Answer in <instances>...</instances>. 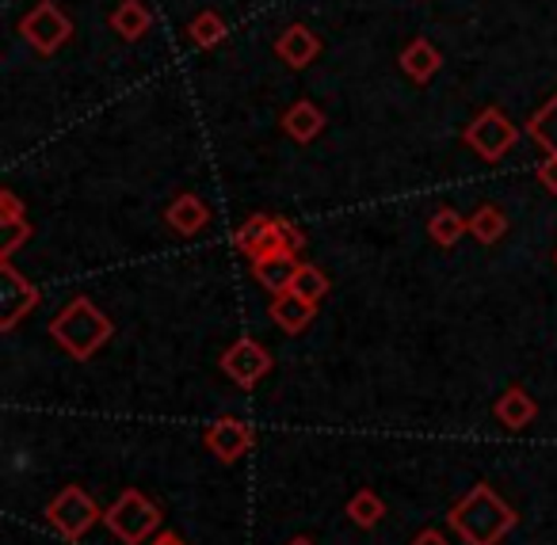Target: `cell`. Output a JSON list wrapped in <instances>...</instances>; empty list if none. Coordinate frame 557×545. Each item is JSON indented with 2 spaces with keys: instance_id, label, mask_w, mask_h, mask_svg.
<instances>
[{
  "instance_id": "obj_24",
  "label": "cell",
  "mask_w": 557,
  "mask_h": 545,
  "mask_svg": "<svg viewBox=\"0 0 557 545\" xmlns=\"http://www.w3.org/2000/svg\"><path fill=\"white\" fill-rule=\"evenodd\" d=\"M187 35H191V42L195 47H202V50H210V47H218V42L225 39V20L218 16V12H199V16L187 24Z\"/></svg>"
},
{
  "instance_id": "obj_7",
  "label": "cell",
  "mask_w": 557,
  "mask_h": 545,
  "mask_svg": "<svg viewBox=\"0 0 557 545\" xmlns=\"http://www.w3.org/2000/svg\"><path fill=\"white\" fill-rule=\"evenodd\" d=\"M222 370H225V377H230L233 385H240V389H252V385H260L263 377H268L271 355H268V347H263L260 339H252V336L233 339V344L222 351Z\"/></svg>"
},
{
  "instance_id": "obj_29",
  "label": "cell",
  "mask_w": 557,
  "mask_h": 545,
  "mask_svg": "<svg viewBox=\"0 0 557 545\" xmlns=\"http://www.w3.org/2000/svg\"><path fill=\"white\" fill-rule=\"evenodd\" d=\"M153 545H184V537H176V534H161Z\"/></svg>"
},
{
  "instance_id": "obj_9",
  "label": "cell",
  "mask_w": 557,
  "mask_h": 545,
  "mask_svg": "<svg viewBox=\"0 0 557 545\" xmlns=\"http://www.w3.org/2000/svg\"><path fill=\"white\" fill-rule=\"evenodd\" d=\"M252 443H256L252 428H248L245 420H237V416H222V420H214L202 431V446H207L218 461H225V466L245 458V454L252 450Z\"/></svg>"
},
{
  "instance_id": "obj_23",
  "label": "cell",
  "mask_w": 557,
  "mask_h": 545,
  "mask_svg": "<svg viewBox=\"0 0 557 545\" xmlns=\"http://www.w3.org/2000/svg\"><path fill=\"white\" fill-rule=\"evenodd\" d=\"M470 233L481 245H496L508 233V218H504L500 207H481L478 214H470Z\"/></svg>"
},
{
  "instance_id": "obj_26",
  "label": "cell",
  "mask_w": 557,
  "mask_h": 545,
  "mask_svg": "<svg viewBox=\"0 0 557 545\" xmlns=\"http://www.w3.org/2000/svg\"><path fill=\"white\" fill-rule=\"evenodd\" d=\"M539 184L546 187L549 195H557V157L554 153H549L546 161L539 164Z\"/></svg>"
},
{
  "instance_id": "obj_27",
  "label": "cell",
  "mask_w": 557,
  "mask_h": 545,
  "mask_svg": "<svg viewBox=\"0 0 557 545\" xmlns=\"http://www.w3.org/2000/svg\"><path fill=\"white\" fill-rule=\"evenodd\" d=\"M283 240H287V248L290 252H302L306 248V237H302V230H298V225H290V222H283Z\"/></svg>"
},
{
  "instance_id": "obj_22",
  "label": "cell",
  "mask_w": 557,
  "mask_h": 545,
  "mask_svg": "<svg viewBox=\"0 0 557 545\" xmlns=\"http://www.w3.org/2000/svg\"><path fill=\"white\" fill-rule=\"evenodd\" d=\"M348 519L356 522V527H363V530H371V527H379L382 522V515H386V504H382V496L374 488H359L356 496L348 499Z\"/></svg>"
},
{
  "instance_id": "obj_30",
  "label": "cell",
  "mask_w": 557,
  "mask_h": 545,
  "mask_svg": "<svg viewBox=\"0 0 557 545\" xmlns=\"http://www.w3.org/2000/svg\"><path fill=\"white\" fill-rule=\"evenodd\" d=\"M287 545H313V542H310V537H290Z\"/></svg>"
},
{
  "instance_id": "obj_20",
  "label": "cell",
  "mask_w": 557,
  "mask_h": 545,
  "mask_svg": "<svg viewBox=\"0 0 557 545\" xmlns=\"http://www.w3.org/2000/svg\"><path fill=\"white\" fill-rule=\"evenodd\" d=\"M466 233H470V218H462L450 207H440L432 218H428V237H432L440 248H455Z\"/></svg>"
},
{
  "instance_id": "obj_28",
  "label": "cell",
  "mask_w": 557,
  "mask_h": 545,
  "mask_svg": "<svg viewBox=\"0 0 557 545\" xmlns=\"http://www.w3.org/2000/svg\"><path fill=\"white\" fill-rule=\"evenodd\" d=\"M412 545H450V542L440 534V530H420V534L412 537Z\"/></svg>"
},
{
  "instance_id": "obj_3",
  "label": "cell",
  "mask_w": 557,
  "mask_h": 545,
  "mask_svg": "<svg viewBox=\"0 0 557 545\" xmlns=\"http://www.w3.org/2000/svg\"><path fill=\"white\" fill-rule=\"evenodd\" d=\"M103 522H108V530L123 545H141L157 527H161V507H157L146 492L126 488L123 496L103 511Z\"/></svg>"
},
{
  "instance_id": "obj_11",
  "label": "cell",
  "mask_w": 557,
  "mask_h": 545,
  "mask_svg": "<svg viewBox=\"0 0 557 545\" xmlns=\"http://www.w3.org/2000/svg\"><path fill=\"white\" fill-rule=\"evenodd\" d=\"M0 225H4V237H0V263H9L12 256L32 240V222L24 218V202L16 199V191H0Z\"/></svg>"
},
{
  "instance_id": "obj_10",
  "label": "cell",
  "mask_w": 557,
  "mask_h": 545,
  "mask_svg": "<svg viewBox=\"0 0 557 545\" xmlns=\"http://www.w3.org/2000/svg\"><path fill=\"white\" fill-rule=\"evenodd\" d=\"M233 245L248 256V260H263V256L290 252L287 240H283V222L268 214H252L237 233H233Z\"/></svg>"
},
{
  "instance_id": "obj_8",
  "label": "cell",
  "mask_w": 557,
  "mask_h": 545,
  "mask_svg": "<svg viewBox=\"0 0 557 545\" xmlns=\"http://www.w3.org/2000/svg\"><path fill=\"white\" fill-rule=\"evenodd\" d=\"M35 306H39V290L12 268V260L0 263V329L12 332Z\"/></svg>"
},
{
  "instance_id": "obj_14",
  "label": "cell",
  "mask_w": 557,
  "mask_h": 545,
  "mask_svg": "<svg viewBox=\"0 0 557 545\" xmlns=\"http://www.w3.org/2000/svg\"><path fill=\"white\" fill-rule=\"evenodd\" d=\"M164 222H169L172 230L180 233V237H195V233L207 230L210 207L199 199V195L184 191V195H176V199L169 202V210H164Z\"/></svg>"
},
{
  "instance_id": "obj_16",
  "label": "cell",
  "mask_w": 557,
  "mask_h": 545,
  "mask_svg": "<svg viewBox=\"0 0 557 545\" xmlns=\"http://www.w3.org/2000/svg\"><path fill=\"white\" fill-rule=\"evenodd\" d=\"M496 420L504 423L508 431H523L534 423V416H539V405H534V397L527 389H519V385H511L508 393H504L500 400H496Z\"/></svg>"
},
{
  "instance_id": "obj_5",
  "label": "cell",
  "mask_w": 557,
  "mask_h": 545,
  "mask_svg": "<svg viewBox=\"0 0 557 545\" xmlns=\"http://www.w3.org/2000/svg\"><path fill=\"white\" fill-rule=\"evenodd\" d=\"M20 35H24V39L32 42L39 54H58V50L70 42L73 20L65 16L62 9H58L54 0H42V4H35V9L24 16V24H20Z\"/></svg>"
},
{
  "instance_id": "obj_15",
  "label": "cell",
  "mask_w": 557,
  "mask_h": 545,
  "mask_svg": "<svg viewBox=\"0 0 557 545\" xmlns=\"http://www.w3.org/2000/svg\"><path fill=\"white\" fill-rule=\"evenodd\" d=\"M298 268H302V263H298L295 252H275V256H263V260H252L256 283H260L263 290H271V294L290 290V283H295V271Z\"/></svg>"
},
{
  "instance_id": "obj_18",
  "label": "cell",
  "mask_w": 557,
  "mask_h": 545,
  "mask_svg": "<svg viewBox=\"0 0 557 545\" xmlns=\"http://www.w3.org/2000/svg\"><path fill=\"white\" fill-rule=\"evenodd\" d=\"M283 131L290 134L295 141H313L321 131H325V115H321V108L318 103H310V100H298V103H290L287 108V115H283Z\"/></svg>"
},
{
  "instance_id": "obj_6",
  "label": "cell",
  "mask_w": 557,
  "mask_h": 545,
  "mask_svg": "<svg viewBox=\"0 0 557 545\" xmlns=\"http://www.w3.org/2000/svg\"><path fill=\"white\" fill-rule=\"evenodd\" d=\"M516 138H519L516 123H511L500 108H485L466 126V146L478 157H485V161H500V157L516 146Z\"/></svg>"
},
{
  "instance_id": "obj_25",
  "label": "cell",
  "mask_w": 557,
  "mask_h": 545,
  "mask_svg": "<svg viewBox=\"0 0 557 545\" xmlns=\"http://www.w3.org/2000/svg\"><path fill=\"white\" fill-rule=\"evenodd\" d=\"M290 290H295L298 298H306V301H313V306H318V301L329 294V275L321 268H313V263H302V268L295 271V283H290Z\"/></svg>"
},
{
  "instance_id": "obj_17",
  "label": "cell",
  "mask_w": 557,
  "mask_h": 545,
  "mask_svg": "<svg viewBox=\"0 0 557 545\" xmlns=\"http://www.w3.org/2000/svg\"><path fill=\"white\" fill-rule=\"evenodd\" d=\"M440 65H443V54L428 39H412L409 47L401 50V70L409 73L417 85H428V80L440 73Z\"/></svg>"
},
{
  "instance_id": "obj_2",
  "label": "cell",
  "mask_w": 557,
  "mask_h": 545,
  "mask_svg": "<svg viewBox=\"0 0 557 545\" xmlns=\"http://www.w3.org/2000/svg\"><path fill=\"white\" fill-rule=\"evenodd\" d=\"M50 336H54L58 347H65L77 362H88L111 339V321H108V313H103L100 306H92L88 298H73L70 306H62V313H54Z\"/></svg>"
},
{
  "instance_id": "obj_21",
  "label": "cell",
  "mask_w": 557,
  "mask_h": 545,
  "mask_svg": "<svg viewBox=\"0 0 557 545\" xmlns=\"http://www.w3.org/2000/svg\"><path fill=\"white\" fill-rule=\"evenodd\" d=\"M527 134H531V138L539 141L546 153L557 157V92L549 96V100L531 115V123H527Z\"/></svg>"
},
{
  "instance_id": "obj_13",
  "label": "cell",
  "mask_w": 557,
  "mask_h": 545,
  "mask_svg": "<svg viewBox=\"0 0 557 545\" xmlns=\"http://www.w3.org/2000/svg\"><path fill=\"white\" fill-rule=\"evenodd\" d=\"M271 321L278 324V329L287 332V336H302L306 329L313 324V317H318V306L306 298H298L295 290H283V294H271Z\"/></svg>"
},
{
  "instance_id": "obj_4",
  "label": "cell",
  "mask_w": 557,
  "mask_h": 545,
  "mask_svg": "<svg viewBox=\"0 0 557 545\" xmlns=\"http://www.w3.org/2000/svg\"><path fill=\"white\" fill-rule=\"evenodd\" d=\"M96 519H103L100 504H96L81 484H65V488L47 504V522L65 537V542H81V537L92 530Z\"/></svg>"
},
{
  "instance_id": "obj_31",
  "label": "cell",
  "mask_w": 557,
  "mask_h": 545,
  "mask_svg": "<svg viewBox=\"0 0 557 545\" xmlns=\"http://www.w3.org/2000/svg\"><path fill=\"white\" fill-rule=\"evenodd\" d=\"M554 263H557V252H554Z\"/></svg>"
},
{
  "instance_id": "obj_1",
  "label": "cell",
  "mask_w": 557,
  "mask_h": 545,
  "mask_svg": "<svg viewBox=\"0 0 557 545\" xmlns=\"http://www.w3.org/2000/svg\"><path fill=\"white\" fill-rule=\"evenodd\" d=\"M450 530L462 537L466 545H500L516 527V511L511 504H504L500 492L488 484H473L447 515Z\"/></svg>"
},
{
  "instance_id": "obj_12",
  "label": "cell",
  "mask_w": 557,
  "mask_h": 545,
  "mask_svg": "<svg viewBox=\"0 0 557 545\" xmlns=\"http://www.w3.org/2000/svg\"><path fill=\"white\" fill-rule=\"evenodd\" d=\"M275 54L287 70H306V65L318 62L321 54V39L318 32H310L306 24H290L287 32L275 39Z\"/></svg>"
},
{
  "instance_id": "obj_19",
  "label": "cell",
  "mask_w": 557,
  "mask_h": 545,
  "mask_svg": "<svg viewBox=\"0 0 557 545\" xmlns=\"http://www.w3.org/2000/svg\"><path fill=\"white\" fill-rule=\"evenodd\" d=\"M149 24H153V16H149V9L141 0H123V4L111 12V32L126 42H138L141 35L149 32Z\"/></svg>"
}]
</instances>
